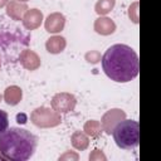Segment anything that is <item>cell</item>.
Listing matches in <instances>:
<instances>
[{"label":"cell","mask_w":161,"mask_h":161,"mask_svg":"<svg viewBox=\"0 0 161 161\" xmlns=\"http://www.w3.org/2000/svg\"><path fill=\"white\" fill-rule=\"evenodd\" d=\"M102 68L109 79L118 83H127L138 75V57L131 47L113 44L102 57Z\"/></svg>","instance_id":"1"},{"label":"cell","mask_w":161,"mask_h":161,"mask_svg":"<svg viewBox=\"0 0 161 161\" xmlns=\"http://www.w3.org/2000/svg\"><path fill=\"white\" fill-rule=\"evenodd\" d=\"M36 148V137L28 130L10 127L0 133V155L10 161H26Z\"/></svg>","instance_id":"2"},{"label":"cell","mask_w":161,"mask_h":161,"mask_svg":"<svg viewBox=\"0 0 161 161\" xmlns=\"http://www.w3.org/2000/svg\"><path fill=\"white\" fill-rule=\"evenodd\" d=\"M113 138L116 145L123 150H132L138 146L140 142V125L133 119H122L118 122L113 131Z\"/></svg>","instance_id":"3"},{"label":"cell","mask_w":161,"mask_h":161,"mask_svg":"<svg viewBox=\"0 0 161 161\" xmlns=\"http://www.w3.org/2000/svg\"><path fill=\"white\" fill-rule=\"evenodd\" d=\"M30 119L34 126L40 127V128L55 127V126L60 125V122H62L60 114L58 112H55L53 108L50 109L48 107L35 108L30 114Z\"/></svg>","instance_id":"4"},{"label":"cell","mask_w":161,"mask_h":161,"mask_svg":"<svg viewBox=\"0 0 161 161\" xmlns=\"http://www.w3.org/2000/svg\"><path fill=\"white\" fill-rule=\"evenodd\" d=\"M77 104V99L72 93H67V92H62V93H57L52 101H50V106L52 108L58 112V113H68L72 112L75 108Z\"/></svg>","instance_id":"5"},{"label":"cell","mask_w":161,"mask_h":161,"mask_svg":"<svg viewBox=\"0 0 161 161\" xmlns=\"http://www.w3.org/2000/svg\"><path fill=\"white\" fill-rule=\"evenodd\" d=\"M126 117V113L122 111V109H117V108H113V109H109L108 112H106L102 117V121H101V126H102V130L106 131V133L111 135V132L113 131L114 126L121 122L122 119H125Z\"/></svg>","instance_id":"6"},{"label":"cell","mask_w":161,"mask_h":161,"mask_svg":"<svg viewBox=\"0 0 161 161\" xmlns=\"http://www.w3.org/2000/svg\"><path fill=\"white\" fill-rule=\"evenodd\" d=\"M64 25H65V18L60 13H52L50 15H48L44 23L45 30L52 34L60 33L64 29Z\"/></svg>","instance_id":"7"},{"label":"cell","mask_w":161,"mask_h":161,"mask_svg":"<svg viewBox=\"0 0 161 161\" xmlns=\"http://www.w3.org/2000/svg\"><path fill=\"white\" fill-rule=\"evenodd\" d=\"M19 62L20 64L28 69V70H35L40 67V57L34 52V50H30V49H25L20 53L19 55Z\"/></svg>","instance_id":"8"},{"label":"cell","mask_w":161,"mask_h":161,"mask_svg":"<svg viewBox=\"0 0 161 161\" xmlns=\"http://www.w3.org/2000/svg\"><path fill=\"white\" fill-rule=\"evenodd\" d=\"M23 25L28 30H34L39 28L43 23V13L38 9H28L23 16Z\"/></svg>","instance_id":"9"},{"label":"cell","mask_w":161,"mask_h":161,"mask_svg":"<svg viewBox=\"0 0 161 161\" xmlns=\"http://www.w3.org/2000/svg\"><path fill=\"white\" fill-rule=\"evenodd\" d=\"M26 10H28V5L18 0H10L6 4V15L14 20H21Z\"/></svg>","instance_id":"10"},{"label":"cell","mask_w":161,"mask_h":161,"mask_svg":"<svg viewBox=\"0 0 161 161\" xmlns=\"http://www.w3.org/2000/svg\"><path fill=\"white\" fill-rule=\"evenodd\" d=\"M94 30L96 33L101 34V35H109L112 33H114L116 30V24L112 19L106 18V16H99L98 19H96L94 21Z\"/></svg>","instance_id":"11"},{"label":"cell","mask_w":161,"mask_h":161,"mask_svg":"<svg viewBox=\"0 0 161 161\" xmlns=\"http://www.w3.org/2000/svg\"><path fill=\"white\" fill-rule=\"evenodd\" d=\"M65 38L60 35H53L45 42V48L50 54H59L65 49Z\"/></svg>","instance_id":"12"},{"label":"cell","mask_w":161,"mask_h":161,"mask_svg":"<svg viewBox=\"0 0 161 161\" xmlns=\"http://www.w3.org/2000/svg\"><path fill=\"white\" fill-rule=\"evenodd\" d=\"M23 98V91L18 86H10L4 92V101L9 106H16Z\"/></svg>","instance_id":"13"},{"label":"cell","mask_w":161,"mask_h":161,"mask_svg":"<svg viewBox=\"0 0 161 161\" xmlns=\"http://www.w3.org/2000/svg\"><path fill=\"white\" fill-rule=\"evenodd\" d=\"M72 145H73L74 148H77L79 151H83V150H86L88 147L89 140L86 136V133H83L80 131H75L72 135Z\"/></svg>","instance_id":"14"},{"label":"cell","mask_w":161,"mask_h":161,"mask_svg":"<svg viewBox=\"0 0 161 161\" xmlns=\"http://www.w3.org/2000/svg\"><path fill=\"white\" fill-rule=\"evenodd\" d=\"M116 0H98L94 5V10L98 15H106L114 8Z\"/></svg>","instance_id":"15"},{"label":"cell","mask_w":161,"mask_h":161,"mask_svg":"<svg viewBox=\"0 0 161 161\" xmlns=\"http://www.w3.org/2000/svg\"><path fill=\"white\" fill-rule=\"evenodd\" d=\"M84 131H86V133L89 135L91 137L97 138V137L102 133V126H101V123H99L98 121L91 119V121H88V122L84 125Z\"/></svg>","instance_id":"16"},{"label":"cell","mask_w":161,"mask_h":161,"mask_svg":"<svg viewBox=\"0 0 161 161\" xmlns=\"http://www.w3.org/2000/svg\"><path fill=\"white\" fill-rule=\"evenodd\" d=\"M9 127V117L8 113L3 109H0V133L4 132Z\"/></svg>","instance_id":"17"},{"label":"cell","mask_w":161,"mask_h":161,"mask_svg":"<svg viewBox=\"0 0 161 161\" xmlns=\"http://www.w3.org/2000/svg\"><path fill=\"white\" fill-rule=\"evenodd\" d=\"M86 59L89 63H97L98 60H101V54L97 50H91L86 54Z\"/></svg>","instance_id":"18"},{"label":"cell","mask_w":161,"mask_h":161,"mask_svg":"<svg viewBox=\"0 0 161 161\" xmlns=\"http://www.w3.org/2000/svg\"><path fill=\"white\" fill-rule=\"evenodd\" d=\"M89 160H106V156H104L99 150H94V151L89 155Z\"/></svg>","instance_id":"19"},{"label":"cell","mask_w":161,"mask_h":161,"mask_svg":"<svg viewBox=\"0 0 161 161\" xmlns=\"http://www.w3.org/2000/svg\"><path fill=\"white\" fill-rule=\"evenodd\" d=\"M78 160V155L77 153H74V152H70V151H68V152H65L63 156H60L59 157V160Z\"/></svg>","instance_id":"20"},{"label":"cell","mask_w":161,"mask_h":161,"mask_svg":"<svg viewBox=\"0 0 161 161\" xmlns=\"http://www.w3.org/2000/svg\"><path fill=\"white\" fill-rule=\"evenodd\" d=\"M16 119L19 123H25L26 122V116L25 114H18L16 116Z\"/></svg>","instance_id":"21"},{"label":"cell","mask_w":161,"mask_h":161,"mask_svg":"<svg viewBox=\"0 0 161 161\" xmlns=\"http://www.w3.org/2000/svg\"><path fill=\"white\" fill-rule=\"evenodd\" d=\"M9 3V0H0V8H3V6H5L6 4Z\"/></svg>","instance_id":"22"},{"label":"cell","mask_w":161,"mask_h":161,"mask_svg":"<svg viewBox=\"0 0 161 161\" xmlns=\"http://www.w3.org/2000/svg\"><path fill=\"white\" fill-rule=\"evenodd\" d=\"M18 1H20V3H26L28 0H18Z\"/></svg>","instance_id":"23"},{"label":"cell","mask_w":161,"mask_h":161,"mask_svg":"<svg viewBox=\"0 0 161 161\" xmlns=\"http://www.w3.org/2000/svg\"><path fill=\"white\" fill-rule=\"evenodd\" d=\"M0 101H1V94H0Z\"/></svg>","instance_id":"24"},{"label":"cell","mask_w":161,"mask_h":161,"mask_svg":"<svg viewBox=\"0 0 161 161\" xmlns=\"http://www.w3.org/2000/svg\"><path fill=\"white\" fill-rule=\"evenodd\" d=\"M0 68H1V62H0Z\"/></svg>","instance_id":"25"}]
</instances>
